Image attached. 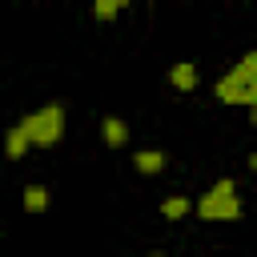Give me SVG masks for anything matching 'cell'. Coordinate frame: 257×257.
<instances>
[{"label": "cell", "instance_id": "ba28073f", "mask_svg": "<svg viewBox=\"0 0 257 257\" xmlns=\"http://www.w3.org/2000/svg\"><path fill=\"white\" fill-rule=\"evenodd\" d=\"M24 209L28 213H44L48 209V189L44 185H28L24 189Z\"/></svg>", "mask_w": 257, "mask_h": 257}, {"label": "cell", "instance_id": "5b68a950", "mask_svg": "<svg viewBox=\"0 0 257 257\" xmlns=\"http://www.w3.org/2000/svg\"><path fill=\"white\" fill-rule=\"evenodd\" d=\"M100 137H104L108 149H120V145L128 141V124H124L120 116H104V120H100Z\"/></svg>", "mask_w": 257, "mask_h": 257}, {"label": "cell", "instance_id": "30bf717a", "mask_svg": "<svg viewBox=\"0 0 257 257\" xmlns=\"http://www.w3.org/2000/svg\"><path fill=\"white\" fill-rule=\"evenodd\" d=\"M116 12H120L116 0H92V16H96V20H112Z\"/></svg>", "mask_w": 257, "mask_h": 257}, {"label": "cell", "instance_id": "8992f818", "mask_svg": "<svg viewBox=\"0 0 257 257\" xmlns=\"http://www.w3.org/2000/svg\"><path fill=\"white\" fill-rule=\"evenodd\" d=\"M169 80H173V88H181V92H193V88H197V68H193L189 60H177V64L169 68Z\"/></svg>", "mask_w": 257, "mask_h": 257}, {"label": "cell", "instance_id": "277c9868", "mask_svg": "<svg viewBox=\"0 0 257 257\" xmlns=\"http://www.w3.org/2000/svg\"><path fill=\"white\" fill-rule=\"evenodd\" d=\"M165 165H169V157H165L161 149H141V153H133V169H137V173H145V177L165 173Z\"/></svg>", "mask_w": 257, "mask_h": 257}, {"label": "cell", "instance_id": "7c38bea8", "mask_svg": "<svg viewBox=\"0 0 257 257\" xmlns=\"http://www.w3.org/2000/svg\"><path fill=\"white\" fill-rule=\"evenodd\" d=\"M249 169H253V173H257V153H253V157H249Z\"/></svg>", "mask_w": 257, "mask_h": 257}, {"label": "cell", "instance_id": "6da1fadb", "mask_svg": "<svg viewBox=\"0 0 257 257\" xmlns=\"http://www.w3.org/2000/svg\"><path fill=\"white\" fill-rule=\"evenodd\" d=\"M213 96L221 100V104H257V48L253 52H245L217 84H213Z\"/></svg>", "mask_w": 257, "mask_h": 257}, {"label": "cell", "instance_id": "7a4b0ae2", "mask_svg": "<svg viewBox=\"0 0 257 257\" xmlns=\"http://www.w3.org/2000/svg\"><path fill=\"white\" fill-rule=\"evenodd\" d=\"M241 213H245V205H241L237 185H233L229 177L213 181L209 193H201V201H197V217H201V221H237Z\"/></svg>", "mask_w": 257, "mask_h": 257}, {"label": "cell", "instance_id": "8fae6325", "mask_svg": "<svg viewBox=\"0 0 257 257\" xmlns=\"http://www.w3.org/2000/svg\"><path fill=\"white\" fill-rule=\"evenodd\" d=\"M249 120H253V128H257V104H253V108H249Z\"/></svg>", "mask_w": 257, "mask_h": 257}, {"label": "cell", "instance_id": "3957f363", "mask_svg": "<svg viewBox=\"0 0 257 257\" xmlns=\"http://www.w3.org/2000/svg\"><path fill=\"white\" fill-rule=\"evenodd\" d=\"M20 120H24V128H28L36 149H48V145H56L64 137V108L60 104H44V108H36V112H28Z\"/></svg>", "mask_w": 257, "mask_h": 257}, {"label": "cell", "instance_id": "4fadbf2b", "mask_svg": "<svg viewBox=\"0 0 257 257\" xmlns=\"http://www.w3.org/2000/svg\"><path fill=\"white\" fill-rule=\"evenodd\" d=\"M116 4H120V8H128V4H133V0H116Z\"/></svg>", "mask_w": 257, "mask_h": 257}, {"label": "cell", "instance_id": "9c48e42d", "mask_svg": "<svg viewBox=\"0 0 257 257\" xmlns=\"http://www.w3.org/2000/svg\"><path fill=\"white\" fill-rule=\"evenodd\" d=\"M189 209H193V201H189V197H165V201H161V213H165L169 221H181Z\"/></svg>", "mask_w": 257, "mask_h": 257}, {"label": "cell", "instance_id": "52a82bcc", "mask_svg": "<svg viewBox=\"0 0 257 257\" xmlns=\"http://www.w3.org/2000/svg\"><path fill=\"white\" fill-rule=\"evenodd\" d=\"M28 145H32V137H28V128H24V120H16L12 128H8V141H4V149H8V157L16 161V157H24L28 153Z\"/></svg>", "mask_w": 257, "mask_h": 257}]
</instances>
